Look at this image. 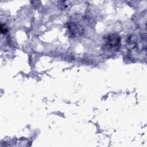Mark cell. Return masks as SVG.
I'll use <instances>...</instances> for the list:
<instances>
[{"label":"cell","mask_w":147,"mask_h":147,"mask_svg":"<svg viewBox=\"0 0 147 147\" xmlns=\"http://www.w3.org/2000/svg\"><path fill=\"white\" fill-rule=\"evenodd\" d=\"M105 45L110 51H116L120 48L121 39L118 35L111 34L107 36L105 40Z\"/></svg>","instance_id":"cell-1"},{"label":"cell","mask_w":147,"mask_h":147,"mask_svg":"<svg viewBox=\"0 0 147 147\" xmlns=\"http://www.w3.org/2000/svg\"><path fill=\"white\" fill-rule=\"evenodd\" d=\"M69 32L72 34V35H79V33L82 32V27H80L78 24H76L74 22L69 23L68 26Z\"/></svg>","instance_id":"cell-2"}]
</instances>
